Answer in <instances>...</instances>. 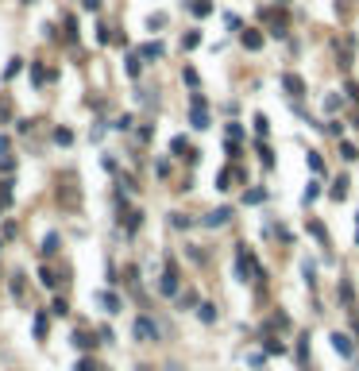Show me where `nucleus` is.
<instances>
[{"instance_id":"1","label":"nucleus","mask_w":359,"mask_h":371,"mask_svg":"<svg viewBox=\"0 0 359 371\" xmlns=\"http://www.w3.org/2000/svg\"><path fill=\"white\" fill-rule=\"evenodd\" d=\"M135 337H139V341H143V344L158 341V325H155V321H151V317H139V321H135Z\"/></svg>"},{"instance_id":"2","label":"nucleus","mask_w":359,"mask_h":371,"mask_svg":"<svg viewBox=\"0 0 359 371\" xmlns=\"http://www.w3.org/2000/svg\"><path fill=\"white\" fill-rule=\"evenodd\" d=\"M236 271H240V279H251V275H255V259H251V252H240L236 255Z\"/></svg>"},{"instance_id":"3","label":"nucleus","mask_w":359,"mask_h":371,"mask_svg":"<svg viewBox=\"0 0 359 371\" xmlns=\"http://www.w3.org/2000/svg\"><path fill=\"white\" fill-rule=\"evenodd\" d=\"M158 286H162V294H178V271L166 267V271H162V282H158Z\"/></svg>"},{"instance_id":"4","label":"nucleus","mask_w":359,"mask_h":371,"mask_svg":"<svg viewBox=\"0 0 359 371\" xmlns=\"http://www.w3.org/2000/svg\"><path fill=\"white\" fill-rule=\"evenodd\" d=\"M259 15H263L267 23H274V35H282V31H286V15H282V12H274V8H267V12H259Z\"/></svg>"},{"instance_id":"5","label":"nucleus","mask_w":359,"mask_h":371,"mask_svg":"<svg viewBox=\"0 0 359 371\" xmlns=\"http://www.w3.org/2000/svg\"><path fill=\"white\" fill-rule=\"evenodd\" d=\"M193 128H209V112H205L201 97H193Z\"/></svg>"},{"instance_id":"6","label":"nucleus","mask_w":359,"mask_h":371,"mask_svg":"<svg viewBox=\"0 0 359 371\" xmlns=\"http://www.w3.org/2000/svg\"><path fill=\"white\" fill-rule=\"evenodd\" d=\"M232 217V209H216V213H209V217H205V224H209V228H216V224H224Z\"/></svg>"},{"instance_id":"7","label":"nucleus","mask_w":359,"mask_h":371,"mask_svg":"<svg viewBox=\"0 0 359 371\" xmlns=\"http://www.w3.org/2000/svg\"><path fill=\"white\" fill-rule=\"evenodd\" d=\"M282 81H286V89L294 93V97H302V89H305V81H302V77H294V74H286V77H282Z\"/></svg>"},{"instance_id":"8","label":"nucleus","mask_w":359,"mask_h":371,"mask_svg":"<svg viewBox=\"0 0 359 371\" xmlns=\"http://www.w3.org/2000/svg\"><path fill=\"white\" fill-rule=\"evenodd\" d=\"M244 46L247 50H259V46H263V35H259V31H244Z\"/></svg>"},{"instance_id":"9","label":"nucleus","mask_w":359,"mask_h":371,"mask_svg":"<svg viewBox=\"0 0 359 371\" xmlns=\"http://www.w3.org/2000/svg\"><path fill=\"white\" fill-rule=\"evenodd\" d=\"M97 298H101V306H104L108 313H116V310H120V298H116V294H97Z\"/></svg>"},{"instance_id":"10","label":"nucleus","mask_w":359,"mask_h":371,"mask_svg":"<svg viewBox=\"0 0 359 371\" xmlns=\"http://www.w3.org/2000/svg\"><path fill=\"white\" fill-rule=\"evenodd\" d=\"M189 12H193V15H209V12H213V4H209V0H193Z\"/></svg>"},{"instance_id":"11","label":"nucleus","mask_w":359,"mask_h":371,"mask_svg":"<svg viewBox=\"0 0 359 371\" xmlns=\"http://www.w3.org/2000/svg\"><path fill=\"white\" fill-rule=\"evenodd\" d=\"M332 344H336V352H340V356H352V344H348V337H340V333H336V337H332Z\"/></svg>"},{"instance_id":"12","label":"nucleus","mask_w":359,"mask_h":371,"mask_svg":"<svg viewBox=\"0 0 359 371\" xmlns=\"http://www.w3.org/2000/svg\"><path fill=\"white\" fill-rule=\"evenodd\" d=\"M139 58H162V46H158V43H147L143 50H139Z\"/></svg>"},{"instance_id":"13","label":"nucleus","mask_w":359,"mask_h":371,"mask_svg":"<svg viewBox=\"0 0 359 371\" xmlns=\"http://www.w3.org/2000/svg\"><path fill=\"white\" fill-rule=\"evenodd\" d=\"M35 337H39V341L46 337V317L43 313H35Z\"/></svg>"},{"instance_id":"14","label":"nucleus","mask_w":359,"mask_h":371,"mask_svg":"<svg viewBox=\"0 0 359 371\" xmlns=\"http://www.w3.org/2000/svg\"><path fill=\"white\" fill-rule=\"evenodd\" d=\"M244 139V128L240 124H228V143H240Z\"/></svg>"},{"instance_id":"15","label":"nucleus","mask_w":359,"mask_h":371,"mask_svg":"<svg viewBox=\"0 0 359 371\" xmlns=\"http://www.w3.org/2000/svg\"><path fill=\"white\" fill-rule=\"evenodd\" d=\"M73 344H77V348H93V344H97V341H93L89 333H77V337H73Z\"/></svg>"},{"instance_id":"16","label":"nucleus","mask_w":359,"mask_h":371,"mask_svg":"<svg viewBox=\"0 0 359 371\" xmlns=\"http://www.w3.org/2000/svg\"><path fill=\"white\" fill-rule=\"evenodd\" d=\"M197 313H201V321H205V325H213V321H216V310H213V306H201Z\"/></svg>"},{"instance_id":"17","label":"nucleus","mask_w":359,"mask_h":371,"mask_svg":"<svg viewBox=\"0 0 359 371\" xmlns=\"http://www.w3.org/2000/svg\"><path fill=\"white\" fill-rule=\"evenodd\" d=\"M170 147H174V151H178V155H189V143H186V139H182V135H178V139H174ZM189 159H193V155H189Z\"/></svg>"},{"instance_id":"18","label":"nucleus","mask_w":359,"mask_h":371,"mask_svg":"<svg viewBox=\"0 0 359 371\" xmlns=\"http://www.w3.org/2000/svg\"><path fill=\"white\" fill-rule=\"evenodd\" d=\"M197 43H201V35H197V31H189V35H186V50H193Z\"/></svg>"},{"instance_id":"19","label":"nucleus","mask_w":359,"mask_h":371,"mask_svg":"<svg viewBox=\"0 0 359 371\" xmlns=\"http://www.w3.org/2000/svg\"><path fill=\"white\" fill-rule=\"evenodd\" d=\"M247 205H255V201H263V190H247V197H244Z\"/></svg>"},{"instance_id":"20","label":"nucleus","mask_w":359,"mask_h":371,"mask_svg":"<svg viewBox=\"0 0 359 371\" xmlns=\"http://www.w3.org/2000/svg\"><path fill=\"white\" fill-rule=\"evenodd\" d=\"M267 128H271V124H267V116H255V132H259V135H267Z\"/></svg>"},{"instance_id":"21","label":"nucleus","mask_w":359,"mask_h":371,"mask_svg":"<svg viewBox=\"0 0 359 371\" xmlns=\"http://www.w3.org/2000/svg\"><path fill=\"white\" fill-rule=\"evenodd\" d=\"M0 159H8V139L0 135Z\"/></svg>"}]
</instances>
